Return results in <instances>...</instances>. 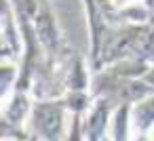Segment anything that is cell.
Instances as JSON below:
<instances>
[{
  "label": "cell",
  "mask_w": 154,
  "mask_h": 141,
  "mask_svg": "<svg viewBox=\"0 0 154 141\" xmlns=\"http://www.w3.org/2000/svg\"><path fill=\"white\" fill-rule=\"evenodd\" d=\"M87 26H89V65L91 70L97 68L108 42L116 34L120 23L118 11L112 7V0H82Z\"/></svg>",
  "instance_id": "obj_1"
},
{
  "label": "cell",
  "mask_w": 154,
  "mask_h": 141,
  "mask_svg": "<svg viewBox=\"0 0 154 141\" xmlns=\"http://www.w3.org/2000/svg\"><path fill=\"white\" fill-rule=\"evenodd\" d=\"M68 126H70V112L63 97L32 103L28 130L38 141H66Z\"/></svg>",
  "instance_id": "obj_2"
},
{
  "label": "cell",
  "mask_w": 154,
  "mask_h": 141,
  "mask_svg": "<svg viewBox=\"0 0 154 141\" xmlns=\"http://www.w3.org/2000/svg\"><path fill=\"white\" fill-rule=\"evenodd\" d=\"M34 30L38 36V42L53 63H63L74 53L68 44V38L55 17V11L51 7V0H38V13L34 17Z\"/></svg>",
  "instance_id": "obj_3"
},
{
  "label": "cell",
  "mask_w": 154,
  "mask_h": 141,
  "mask_svg": "<svg viewBox=\"0 0 154 141\" xmlns=\"http://www.w3.org/2000/svg\"><path fill=\"white\" fill-rule=\"evenodd\" d=\"M21 55H23V36L15 17V11L9 0H2V11H0V59L19 63Z\"/></svg>",
  "instance_id": "obj_4"
},
{
  "label": "cell",
  "mask_w": 154,
  "mask_h": 141,
  "mask_svg": "<svg viewBox=\"0 0 154 141\" xmlns=\"http://www.w3.org/2000/svg\"><path fill=\"white\" fill-rule=\"evenodd\" d=\"M114 103L106 97H97L85 116V139L87 141H112L110 120Z\"/></svg>",
  "instance_id": "obj_5"
},
{
  "label": "cell",
  "mask_w": 154,
  "mask_h": 141,
  "mask_svg": "<svg viewBox=\"0 0 154 141\" xmlns=\"http://www.w3.org/2000/svg\"><path fill=\"white\" fill-rule=\"evenodd\" d=\"M152 128H154V95L133 103V107H131L133 141H141Z\"/></svg>",
  "instance_id": "obj_6"
},
{
  "label": "cell",
  "mask_w": 154,
  "mask_h": 141,
  "mask_svg": "<svg viewBox=\"0 0 154 141\" xmlns=\"http://www.w3.org/2000/svg\"><path fill=\"white\" fill-rule=\"evenodd\" d=\"M131 107H133V103H118V105H114L112 120H110V135H112V141H133Z\"/></svg>",
  "instance_id": "obj_7"
},
{
  "label": "cell",
  "mask_w": 154,
  "mask_h": 141,
  "mask_svg": "<svg viewBox=\"0 0 154 141\" xmlns=\"http://www.w3.org/2000/svg\"><path fill=\"white\" fill-rule=\"evenodd\" d=\"M17 78H19V63L0 59V103L11 97V93L15 91Z\"/></svg>",
  "instance_id": "obj_8"
},
{
  "label": "cell",
  "mask_w": 154,
  "mask_h": 141,
  "mask_svg": "<svg viewBox=\"0 0 154 141\" xmlns=\"http://www.w3.org/2000/svg\"><path fill=\"white\" fill-rule=\"evenodd\" d=\"M66 141H87L85 139V116H70Z\"/></svg>",
  "instance_id": "obj_9"
},
{
  "label": "cell",
  "mask_w": 154,
  "mask_h": 141,
  "mask_svg": "<svg viewBox=\"0 0 154 141\" xmlns=\"http://www.w3.org/2000/svg\"><path fill=\"white\" fill-rule=\"evenodd\" d=\"M143 80H146V82H148V84L154 88V65H152V68H150V70L143 74Z\"/></svg>",
  "instance_id": "obj_10"
},
{
  "label": "cell",
  "mask_w": 154,
  "mask_h": 141,
  "mask_svg": "<svg viewBox=\"0 0 154 141\" xmlns=\"http://www.w3.org/2000/svg\"><path fill=\"white\" fill-rule=\"evenodd\" d=\"M26 141H38V139H36V137H30V139H26Z\"/></svg>",
  "instance_id": "obj_11"
}]
</instances>
